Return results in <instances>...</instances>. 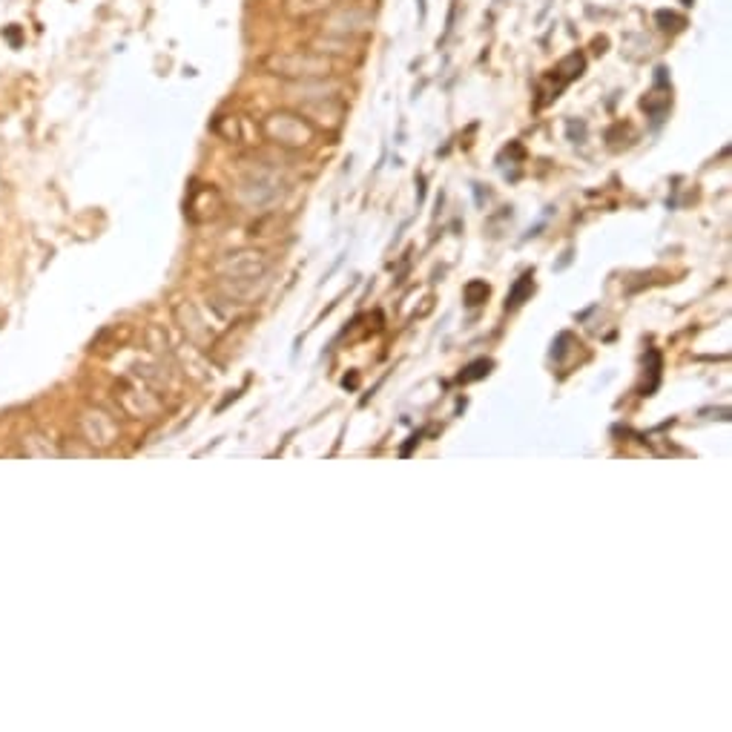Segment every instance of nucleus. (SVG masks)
I'll use <instances>...</instances> for the list:
<instances>
[{
    "instance_id": "1",
    "label": "nucleus",
    "mask_w": 732,
    "mask_h": 732,
    "mask_svg": "<svg viewBox=\"0 0 732 732\" xmlns=\"http://www.w3.org/2000/svg\"><path fill=\"white\" fill-rule=\"evenodd\" d=\"M265 69L276 78L285 81H313V78H331L336 72V64L325 52L296 49V52H273L265 57Z\"/></svg>"
},
{
    "instance_id": "2",
    "label": "nucleus",
    "mask_w": 732,
    "mask_h": 732,
    "mask_svg": "<svg viewBox=\"0 0 732 732\" xmlns=\"http://www.w3.org/2000/svg\"><path fill=\"white\" fill-rule=\"evenodd\" d=\"M265 136L279 146L299 150V146H307L316 138V129L293 112H273L265 119Z\"/></svg>"
},
{
    "instance_id": "3",
    "label": "nucleus",
    "mask_w": 732,
    "mask_h": 732,
    "mask_svg": "<svg viewBox=\"0 0 732 732\" xmlns=\"http://www.w3.org/2000/svg\"><path fill=\"white\" fill-rule=\"evenodd\" d=\"M322 29H325L328 38L348 40V38L368 35L374 29V18L371 12H365L359 6H333L328 9L325 21H322Z\"/></svg>"
},
{
    "instance_id": "4",
    "label": "nucleus",
    "mask_w": 732,
    "mask_h": 732,
    "mask_svg": "<svg viewBox=\"0 0 732 732\" xmlns=\"http://www.w3.org/2000/svg\"><path fill=\"white\" fill-rule=\"evenodd\" d=\"M336 4H340V0H285L282 9H285L287 18L302 21V18H313V14L333 9Z\"/></svg>"
},
{
    "instance_id": "5",
    "label": "nucleus",
    "mask_w": 732,
    "mask_h": 732,
    "mask_svg": "<svg viewBox=\"0 0 732 732\" xmlns=\"http://www.w3.org/2000/svg\"><path fill=\"white\" fill-rule=\"evenodd\" d=\"M532 287H534V282H532V273H525L523 279L515 285V290H511V296H508V302H506V307H517L525 296H529L532 293Z\"/></svg>"
},
{
    "instance_id": "6",
    "label": "nucleus",
    "mask_w": 732,
    "mask_h": 732,
    "mask_svg": "<svg viewBox=\"0 0 732 732\" xmlns=\"http://www.w3.org/2000/svg\"><path fill=\"white\" fill-rule=\"evenodd\" d=\"M489 371H491V362H489V359H477V362H472V365H468V368L460 374V383H472V379L486 376Z\"/></svg>"
},
{
    "instance_id": "7",
    "label": "nucleus",
    "mask_w": 732,
    "mask_h": 732,
    "mask_svg": "<svg viewBox=\"0 0 732 732\" xmlns=\"http://www.w3.org/2000/svg\"><path fill=\"white\" fill-rule=\"evenodd\" d=\"M477 296H482V299L489 296V287L482 285V282H472V285L465 287V299H468V304H477Z\"/></svg>"
},
{
    "instance_id": "8",
    "label": "nucleus",
    "mask_w": 732,
    "mask_h": 732,
    "mask_svg": "<svg viewBox=\"0 0 732 732\" xmlns=\"http://www.w3.org/2000/svg\"><path fill=\"white\" fill-rule=\"evenodd\" d=\"M681 4H686V6H692V0H681Z\"/></svg>"
}]
</instances>
